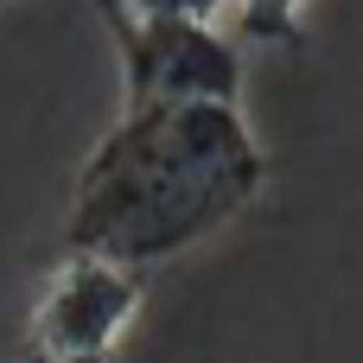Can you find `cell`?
<instances>
[{"label": "cell", "instance_id": "6", "mask_svg": "<svg viewBox=\"0 0 363 363\" xmlns=\"http://www.w3.org/2000/svg\"><path fill=\"white\" fill-rule=\"evenodd\" d=\"M0 6H6V0H0Z\"/></svg>", "mask_w": 363, "mask_h": 363}, {"label": "cell", "instance_id": "4", "mask_svg": "<svg viewBox=\"0 0 363 363\" xmlns=\"http://www.w3.org/2000/svg\"><path fill=\"white\" fill-rule=\"evenodd\" d=\"M230 19L262 45H306V0H230Z\"/></svg>", "mask_w": 363, "mask_h": 363}, {"label": "cell", "instance_id": "1", "mask_svg": "<svg viewBox=\"0 0 363 363\" xmlns=\"http://www.w3.org/2000/svg\"><path fill=\"white\" fill-rule=\"evenodd\" d=\"M268 185V153L242 102L121 108L77 166L64 249L115 268H160L242 217Z\"/></svg>", "mask_w": 363, "mask_h": 363}, {"label": "cell", "instance_id": "5", "mask_svg": "<svg viewBox=\"0 0 363 363\" xmlns=\"http://www.w3.org/2000/svg\"><path fill=\"white\" fill-rule=\"evenodd\" d=\"M121 6H134V13H172V19H211V26H217V13H230V0H121Z\"/></svg>", "mask_w": 363, "mask_h": 363}, {"label": "cell", "instance_id": "2", "mask_svg": "<svg viewBox=\"0 0 363 363\" xmlns=\"http://www.w3.org/2000/svg\"><path fill=\"white\" fill-rule=\"evenodd\" d=\"M115 64H121V108H172V102H242V51L211 19L134 13L121 0H96Z\"/></svg>", "mask_w": 363, "mask_h": 363}, {"label": "cell", "instance_id": "3", "mask_svg": "<svg viewBox=\"0 0 363 363\" xmlns=\"http://www.w3.org/2000/svg\"><path fill=\"white\" fill-rule=\"evenodd\" d=\"M140 313V274L102 255H70L32 300L26 338L13 363H115L128 325Z\"/></svg>", "mask_w": 363, "mask_h": 363}]
</instances>
